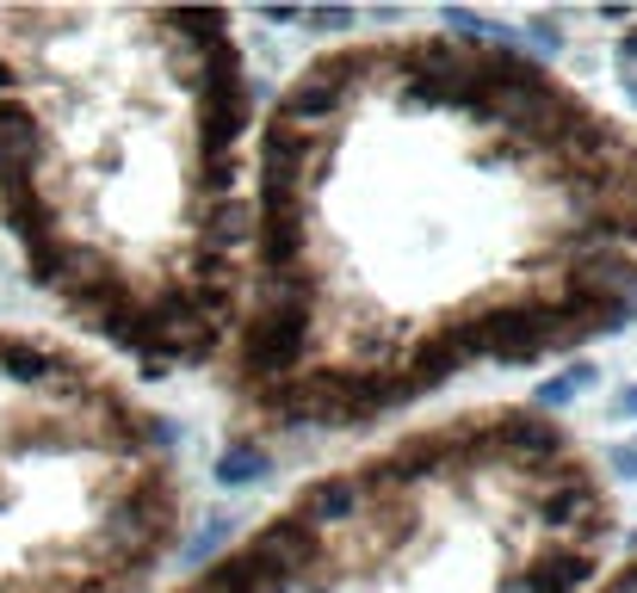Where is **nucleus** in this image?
<instances>
[{"label":"nucleus","mask_w":637,"mask_h":593,"mask_svg":"<svg viewBox=\"0 0 637 593\" xmlns=\"http://www.w3.org/2000/svg\"><path fill=\"white\" fill-rule=\"evenodd\" d=\"M637 316V131L502 38H353L248 161L223 396L242 445L359 433Z\"/></svg>","instance_id":"nucleus-1"},{"label":"nucleus","mask_w":637,"mask_h":593,"mask_svg":"<svg viewBox=\"0 0 637 593\" xmlns=\"http://www.w3.org/2000/svg\"><path fill=\"white\" fill-rule=\"evenodd\" d=\"M248 136L230 13L0 7V223L44 304L143 371L230 346Z\"/></svg>","instance_id":"nucleus-2"},{"label":"nucleus","mask_w":637,"mask_h":593,"mask_svg":"<svg viewBox=\"0 0 637 593\" xmlns=\"http://www.w3.org/2000/svg\"><path fill=\"white\" fill-rule=\"evenodd\" d=\"M613 532L588 445L489 403L309 477L174 593H581Z\"/></svg>","instance_id":"nucleus-3"},{"label":"nucleus","mask_w":637,"mask_h":593,"mask_svg":"<svg viewBox=\"0 0 637 593\" xmlns=\"http://www.w3.org/2000/svg\"><path fill=\"white\" fill-rule=\"evenodd\" d=\"M180 532L168 421L87 346L0 328V593H149Z\"/></svg>","instance_id":"nucleus-4"},{"label":"nucleus","mask_w":637,"mask_h":593,"mask_svg":"<svg viewBox=\"0 0 637 593\" xmlns=\"http://www.w3.org/2000/svg\"><path fill=\"white\" fill-rule=\"evenodd\" d=\"M260 470H267V452H260V445H242V452H223V464H217V477L223 482H242V477H260Z\"/></svg>","instance_id":"nucleus-5"},{"label":"nucleus","mask_w":637,"mask_h":593,"mask_svg":"<svg viewBox=\"0 0 637 593\" xmlns=\"http://www.w3.org/2000/svg\"><path fill=\"white\" fill-rule=\"evenodd\" d=\"M581 593H637V551L625 556V563H613L607 575H595Z\"/></svg>","instance_id":"nucleus-6"},{"label":"nucleus","mask_w":637,"mask_h":593,"mask_svg":"<svg viewBox=\"0 0 637 593\" xmlns=\"http://www.w3.org/2000/svg\"><path fill=\"white\" fill-rule=\"evenodd\" d=\"M632 57H637V50H632Z\"/></svg>","instance_id":"nucleus-7"}]
</instances>
